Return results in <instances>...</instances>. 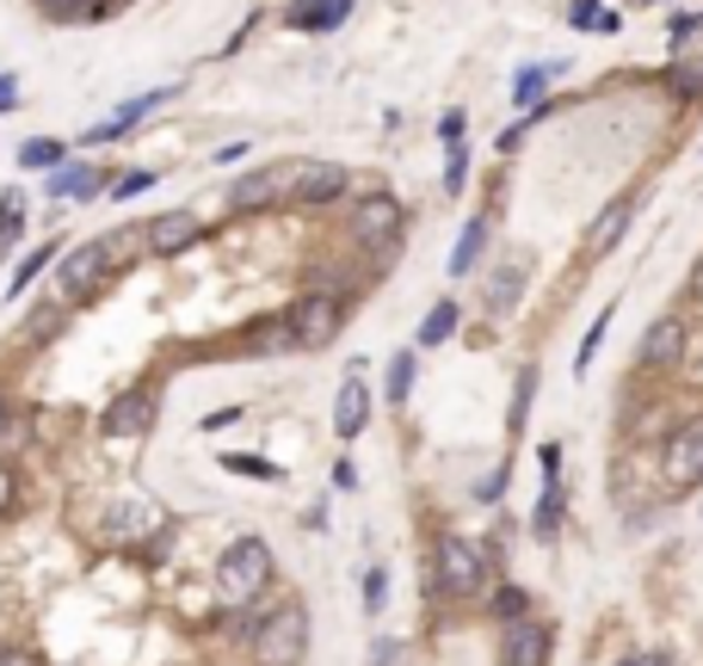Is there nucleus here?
Here are the masks:
<instances>
[{"mask_svg": "<svg viewBox=\"0 0 703 666\" xmlns=\"http://www.w3.org/2000/svg\"><path fill=\"white\" fill-rule=\"evenodd\" d=\"M111 265H118V260H111V241H106V234H99V241H80V248H68V260H63V291L68 296H87L111 272Z\"/></svg>", "mask_w": 703, "mask_h": 666, "instance_id": "8", "label": "nucleus"}, {"mask_svg": "<svg viewBox=\"0 0 703 666\" xmlns=\"http://www.w3.org/2000/svg\"><path fill=\"white\" fill-rule=\"evenodd\" d=\"M605 327H611V309L598 315V321L586 327V340H580V358H574V371H580V376L593 371V358H598V340H605Z\"/></svg>", "mask_w": 703, "mask_h": 666, "instance_id": "28", "label": "nucleus"}, {"mask_svg": "<svg viewBox=\"0 0 703 666\" xmlns=\"http://www.w3.org/2000/svg\"><path fill=\"white\" fill-rule=\"evenodd\" d=\"M340 327H345L340 296L315 291V296H297V303H290V346H303V352L333 346V340H340Z\"/></svg>", "mask_w": 703, "mask_h": 666, "instance_id": "3", "label": "nucleus"}, {"mask_svg": "<svg viewBox=\"0 0 703 666\" xmlns=\"http://www.w3.org/2000/svg\"><path fill=\"white\" fill-rule=\"evenodd\" d=\"M345 192V167H333V161H303L297 186H290V204L297 210H321V204H333Z\"/></svg>", "mask_w": 703, "mask_h": 666, "instance_id": "10", "label": "nucleus"}, {"mask_svg": "<svg viewBox=\"0 0 703 666\" xmlns=\"http://www.w3.org/2000/svg\"><path fill=\"white\" fill-rule=\"evenodd\" d=\"M19 222H25V198H19V192H7V198H0V253L19 241Z\"/></svg>", "mask_w": 703, "mask_h": 666, "instance_id": "24", "label": "nucleus"}, {"mask_svg": "<svg viewBox=\"0 0 703 666\" xmlns=\"http://www.w3.org/2000/svg\"><path fill=\"white\" fill-rule=\"evenodd\" d=\"M253 654H260V666H297L303 654H309V611H303V604L266 611L260 630H253Z\"/></svg>", "mask_w": 703, "mask_h": 666, "instance_id": "2", "label": "nucleus"}, {"mask_svg": "<svg viewBox=\"0 0 703 666\" xmlns=\"http://www.w3.org/2000/svg\"><path fill=\"white\" fill-rule=\"evenodd\" d=\"M7 419H13V407H7V395H0V433H7Z\"/></svg>", "mask_w": 703, "mask_h": 666, "instance_id": "39", "label": "nucleus"}, {"mask_svg": "<svg viewBox=\"0 0 703 666\" xmlns=\"http://www.w3.org/2000/svg\"><path fill=\"white\" fill-rule=\"evenodd\" d=\"M167 99H173V87H155V94H142V99H124V106H118V118H111V124L87 130V142H111V137H124V130H136L142 118H149V111H155V106H167Z\"/></svg>", "mask_w": 703, "mask_h": 666, "instance_id": "13", "label": "nucleus"}, {"mask_svg": "<svg viewBox=\"0 0 703 666\" xmlns=\"http://www.w3.org/2000/svg\"><path fill=\"white\" fill-rule=\"evenodd\" d=\"M383 599H389V574L371 568L364 574V611H383Z\"/></svg>", "mask_w": 703, "mask_h": 666, "instance_id": "32", "label": "nucleus"}, {"mask_svg": "<svg viewBox=\"0 0 703 666\" xmlns=\"http://www.w3.org/2000/svg\"><path fill=\"white\" fill-rule=\"evenodd\" d=\"M482 248H487V217H469L463 234H457V248H451V279L475 272V265H482Z\"/></svg>", "mask_w": 703, "mask_h": 666, "instance_id": "17", "label": "nucleus"}, {"mask_svg": "<svg viewBox=\"0 0 703 666\" xmlns=\"http://www.w3.org/2000/svg\"><path fill=\"white\" fill-rule=\"evenodd\" d=\"M222 469L253 476V481H278V463H260V457H248V450H229V457H222Z\"/></svg>", "mask_w": 703, "mask_h": 666, "instance_id": "27", "label": "nucleus"}, {"mask_svg": "<svg viewBox=\"0 0 703 666\" xmlns=\"http://www.w3.org/2000/svg\"><path fill=\"white\" fill-rule=\"evenodd\" d=\"M624 229H629V198H617V204L605 210V217H598L593 229H586V248H593V253H605V248H611V241H617Z\"/></svg>", "mask_w": 703, "mask_h": 666, "instance_id": "19", "label": "nucleus"}, {"mask_svg": "<svg viewBox=\"0 0 703 666\" xmlns=\"http://www.w3.org/2000/svg\"><path fill=\"white\" fill-rule=\"evenodd\" d=\"M617 666H641V654H629V660H617Z\"/></svg>", "mask_w": 703, "mask_h": 666, "instance_id": "41", "label": "nucleus"}, {"mask_svg": "<svg viewBox=\"0 0 703 666\" xmlns=\"http://www.w3.org/2000/svg\"><path fill=\"white\" fill-rule=\"evenodd\" d=\"M407 389H414V352H395L389 358V402L395 407L407 402Z\"/></svg>", "mask_w": 703, "mask_h": 666, "instance_id": "26", "label": "nucleus"}, {"mask_svg": "<svg viewBox=\"0 0 703 666\" xmlns=\"http://www.w3.org/2000/svg\"><path fill=\"white\" fill-rule=\"evenodd\" d=\"M63 161H68V142H56V137H32L25 149H19V167H32V173L63 167Z\"/></svg>", "mask_w": 703, "mask_h": 666, "instance_id": "20", "label": "nucleus"}, {"mask_svg": "<svg viewBox=\"0 0 703 666\" xmlns=\"http://www.w3.org/2000/svg\"><path fill=\"white\" fill-rule=\"evenodd\" d=\"M685 315H667V321H655L648 334H641V364L648 371H667V364H679L685 358Z\"/></svg>", "mask_w": 703, "mask_h": 666, "instance_id": "11", "label": "nucleus"}, {"mask_svg": "<svg viewBox=\"0 0 703 666\" xmlns=\"http://www.w3.org/2000/svg\"><path fill=\"white\" fill-rule=\"evenodd\" d=\"M518 291H525V260H513V265H501V272H494V279H487V315H506L518 303Z\"/></svg>", "mask_w": 703, "mask_h": 666, "instance_id": "18", "label": "nucleus"}, {"mask_svg": "<svg viewBox=\"0 0 703 666\" xmlns=\"http://www.w3.org/2000/svg\"><path fill=\"white\" fill-rule=\"evenodd\" d=\"M457 315H463L457 303H432V315L420 321V346H444V340H451V334H457Z\"/></svg>", "mask_w": 703, "mask_h": 666, "instance_id": "22", "label": "nucleus"}, {"mask_svg": "<svg viewBox=\"0 0 703 666\" xmlns=\"http://www.w3.org/2000/svg\"><path fill=\"white\" fill-rule=\"evenodd\" d=\"M297 173H303V161H284V167H260V173H248V179L229 192V204H234V210H272V204L290 198Z\"/></svg>", "mask_w": 703, "mask_h": 666, "instance_id": "7", "label": "nucleus"}, {"mask_svg": "<svg viewBox=\"0 0 703 666\" xmlns=\"http://www.w3.org/2000/svg\"><path fill=\"white\" fill-rule=\"evenodd\" d=\"M272 587V549L260 537H234L217 561V592L229 604H248Z\"/></svg>", "mask_w": 703, "mask_h": 666, "instance_id": "1", "label": "nucleus"}, {"mask_svg": "<svg viewBox=\"0 0 703 666\" xmlns=\"http://www.w3.org/2000/svg\"><path fill=\"white\" fill-rule=\"evenodd\" d=\"M562 75V63H537V68H525V75L513 80V106H537L543 99V87Z\"/></svg>", "mask_w": 703, "mask_h": 666, "instance_id": "21", "label": "nucleus"}, {"mask_svg": "<svg viewBox=\"0 0 703 666\" xmlns=\"http://www.w3.org/2000/svg\"><path fill=\"white\" fill-rule=\"evenodd\" d=\"M568 19H574L580 32H617V25H624V19H617V13H605L598 0H580V7H574Z\"/></svg>", "mask_w": 703, "mask_h": 666, "instance_id": "23", "label": "nucleus"}, {"mask_svg": "<svg viewBox=\"0 0 703 666\" xmlns=\"http://www.w3.org/2000/svg\"><path fill=\"white\" fill-rule=\"evenodd\" d=\"M0 666H44V654H32V648H0Z\"/></svg>", "mask_w": 703, "mask_h": 666, "instance_id": "34", "label": "nucleus"}, {"mask_svg": "<svg viewBox=\"0 0 703 666\" xmlns=\"http://www.w3.org/2000/svg\"><path fill=\"white\" fill-rule=\"evenodd\" d=\"M364 414H371V389H364V376H345L340 402H333V433L359 438L364 433Z\"/></svg>", "mask_w": 703, "mask_h": 666, "instance_id": "14", "label": "nucleus"}, {"mask_svg": "<svg viewBox=\"0 0 703 666\" xmlns=\"http://www.w3.org/2000/svg\"><path fill=\"white\" fill-rule=\"evenodd\" d=\"M549 660V630L543 623H513V635H506V666H543Z\"/></svg>", "mask_w": 703, "mask_h": 666, "instance_id": "16", "label": "nucleus"}, {"mask_svg": "<svg viewBox=\"0 0 703 666\" xmlns=\"http://www.w3.org/2000/svg\"><path fill=\"white\" fill-rule=\"evenodd\" d=\"M531 389H537V371L525 364V376H518V402H513V414H506V426H513V438L525 433V407H531Z\"/></svg>", "mask_w": 703, "mask_h": 666, "instance_id": "30", "label": "nucleus"}, {"mask_svg": "<svg viewBox=\"0 0 703 666\" xmlns=\"http://www.w3.org/2000/svg\"><path fill=\"white\" fill-rule=\"evenodd\" d=\"M402 222H407V210L389 192H376V198H364L359 210H352V234H359L371 253H389L395 241H402Z\"/></svg>", "mask_w": 703, "mask_h": 666, "instance_id": "6", "label": "nucleus"}, {"mask_svg": "<svg viewBox=\"0 0 703 666\" xmlns=\"http://www.w3.org/2000/svg\"><path fill=\"white\" fill-rule=\"evenodd\" d=\"M50 260H56V241H44L37 253H25V260H19V272H13V291H7V296H19V291H25V284H32Z\"/></svg>", "mask_w": 703, "mask_h": 666, "instance_id": "25", "label": "nucleus"}, {"mask_svg": "<svg viewBox=\"0 0 703 666\" xmlns=\"http://www.w3.org/2000/svg\"><path fill=\"white\" fill-rule=\"evenodd\" d=\"M525 611H531V599H525V592H518V587H501V592H494V618L518 623V618H525Z\"/></svg>", "mask_w": 703, "mask_h": 666, "instance_id": "31", "label": "nucleus"}, {"mask_svg": "<svg viewBox=\"0 0 703 666\" xmlns=\"http://www.w3.org/2000/svg\"><path fill=\"white\" fill-rule=\"evenodd\" d=\"M451 155H444V192H463V179H469V149L463 142H444Z\"/></svg>", "mask_w": 703, "mask_h": 666, "instance_id": "29", "label": "nucleus"}, {"mask_svg": "<svg viewBox=\"0 0 703 666\" xmlns=\"http://www.w3.org/2000/svg\"><path fill=\"white\" fill-rule=\"evenodd\" d=\"M198 234H204V222L191 217V210H167V217H155L142 229V248L155 253V260H173V253H186Z\"/></svg>", "mask_w": 703, "mask_h": 666, "instance_id": "9", "label": "nucleus"}, {"mask_svg": "<svg viewBox=\"0 0 703 666\" xmlns=\"http://www.w3.org/2000/svg\"><path fill=\"white\" fill-rule=\"evenodd\" d=\"M155 186V173H124L118 186H111V198H136V192H149Z\"/></svg>", "mask_w": 703, "mask_h": 666, "instance_id": "33", "label": "nucleus"}, {"mask_svg": "<svg viewBox=\"0 0 703 666\" xmlns=\"http://www.w3.org/2000/svg\"><path fill=\"white\" fill-rule=\"evenodd\" d=\"M487 580V556L469 537H438V592L451 599H475Z\"/></svg>", "mask_w": 703, "mask_h": 666, "instance_id": "4", "label": "nucleus"}, {"mask_svg": "<svg viewBox=\"0 0 703 666\" xmlns=\"http://www.w3.org/2000/svg\"><path fill=\"white\" fill-rule=\"evenodd\" d=\"M438 137H444V142H463V111H444V118H438Z\"/></svg>", "mask_w": 703, "mask_h": 666, "instance_id": "35", "label": "nucleus"}, {"mask_svg": "<svg viewBox=\"0 0 703 666\" xmlns=\"http://www.w3.org/2000/svg\"><path fill=\"white\" fill-rule=\"evenodd\" d=\"M352 0H297L290 7V32H340Z\"/></svg>", "mask_w": 703, "mask_h": 666, "instance_id": "15", "label": "nucleus"}, {"mask_svg": "<svg viewBox=\"0 0 703 666\" xmlns=\"http://www.w3.org/2000/svg\"><path fill=\"white\" fill-rule=\"evenodd\" d=\"M155 426V395L149 389H136V395H124V402H111V414L99 419V433L106 438H136Z\"/></svg>", "mask_w": 703, "mask_h": 666, "instance_id": "12", "label": "nucleus"}, {"mask_svg": "<svg viewBox=\"0 0 703 666\" xmlns=\"http://www.w3.org/2000/svg\"><path fill=\"white\" fill-rule=\"evenodd\" d=\"M691 296H697V303H703V265H697V272H691Z\"/></svg>", "mask_w": 703, "mask_h": 666, "instance_id": "37", "label": "nucleus"}, {"mask_svg": "<svg viewBox=\"0 0 703 666\" xmlns=\"http://www.w3.org/2000/svg\"><path fill=\"white\" fill-rule=\"evenodd\" d=\"M660 481H667L672 494H691L703 481V414L685 419L679 433L667 438V457H660Z\"/></svg>", "mask_w": 703, "mask_h": 666, "instance_id": "5", "label": "nucleus"}, {"mask_svg": "<svg viewBox=\"0 0 703 666\" xmlns=\"http://www.w3.org/2000/svg\"><path fill=\"white\" fill-rule=\"evenodd\" d=\"M641 666H672V660H667V654H648V660H641Z\"/></svg>", "mask_w": 703, "mask_h": 666, "instance_id": "40", "label": "nucleus"}, {"mask_svg": "<svg viewBox=\"0 0 703 666\" xmlns=\"http://www.w3.org/2000/svg\"><path fill=\"white\" fill-rule=\"evenodd\" d=\"M13 99H19V80L0 75V111H13Z\"/></svg>", "mask_w": 703, "mask_h": 666, "instance_id": "36", "label": "nucleus"}, {"mask_svg": "<svg viewBox=\"0 0 703 666\" xmlns=\"http://www.w3.org/2000/svg\"><path fill=\"white\" fill-rule=\"evenodd\" d=\"M7 494H13V481H7V469H0V506H7Z\"/></svg>", "mask_w": 703, "mask_h": 666, "instance_id": "38", "label": "nucleus"}]
</instances>
